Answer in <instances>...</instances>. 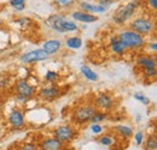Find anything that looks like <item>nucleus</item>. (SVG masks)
<instances>
[{"instance_id": "obj_1", "label": "nucleus", "mask_w": 157, "mask_h": 150, "mask_svg": "<svg viewBox=\"0 0 157 150\" xmlns=\"http://www.w3.org/2000/svg\"><path fill=\"white\" fill-rule=\"evenodd\" d=\"M118 40L122 42V45L126 47V49H131V51H138L141 49L145 46V36L138 34L136 31L127 29V30H122L121 33H118L117 35Z\"/></svg>"}, {"instance_id": "obj_2", "label": "nucleus", "mask_w": 157, "mask_h": 150, "mask_svg": "<svg viewBox=\"0 0 157 150\" xmlns=\"http://www.w3.org/2000/svg\"><path fill=\"white\" fill-rule=\"evenodd\" d=\"M96 107L92 103H83L73 109V123L78 126H83L90 123L91 118L96 113Z\"/></svg>"}, {"instance_id": "obj_3", "label": "nucleus", "mask_w": 157, "mask_h": 150, "mask_svg": "<svg viewBox=\"0 0 157 150\" xmlns=\"http://www.w3.org/2000/svg\"><path fill=\"white\" fill-rule=\"evenodd\" d=\"M78 136V131L74 126L71 125H59L57 127L53 129L52 131V137H55L56 139H58L59 142H62L63 144L68 145L69 143H71Z\"/></svg>"}, {"instance_id": "obj_4", "label": "nucleus", "mask_w": 157, "mask_h": 150, "mask_svg": "<svg viewBox=\"0 0 157 150\" xmlns=\"http://www.w3.org/2000/svg\"><path fill=\"white\" fill-rule=\"evenodd\" d=\"M96 109L98 111H104V112H109L111 109L115 108L116 106V100L114 97V95L110 94V93H106V91H100L96 95L94 100H93V103H92Z\"/></svg>"}, {"instance_id": "obj_5", "label": "nucleus", "mask_w": 157, "mask_h": 150, "mask_svg": "<svg viewBox=\"0 0 157 150\" xmlns=\"http://www.w3.org/2000/svg\"><path fill=\"white\" fill-rule=\"evenodd\" d=\"M136 10H137V4L134 1L128 2L127 5H123V6H120L113 16V22L117 25L124 24L128 19L132 18V16L136 13Z\"/></svg>"}, {"instance_id": "obj_6", "label": "nucleus", "mask_w": 157, "mask_h": 150, "mask_svg": "<svg viewBox=\"0 0 157 150\" xmlns=\"http://www.w3.org/2000/svg\"><path fill=\"white\" fill-rule=\"evenodd\" d=\"M129 29L138 33V34H140V35H143V36H145V35H149L154 31L155 23L150 18L139 17V18L133 19L129 23Z\"/></svg>"}, {"instance_id": "obj_7", "label": "nucleus", "mask_w": 157, "mask_h": 150, "mask_svg": "<svg viewBox=\"0 0 157 150\" xmlns=\"http://www.w3.org/2000/svg\"><path fill=\"white\" fill-rule=\"evenodd\" d=\"M15 91H16V98L20 101H27L30 97H33L35 95L36 88L35 85L30 84L27 79H21L16 83L15 87Z\"/></svg>"}, {"instance_id": "obj_8", "label": "nucleus", "mask_w": 157, "mask_h": 150, "mask_svg": "<svg viewBox=\"0 0 157 150\" xmlns=\"http://www.w3.org/2000/svg\"><path fill=\"white\" fill-rule=\"evenodd\" d=\"M7 124L13 130H22L25 126V118L21 109H12L7 116Z\"/></svg>"}, {"instance_id": "obj_9", "label": "nucleus", "mask_w": 157, "mask_h": 150, "mask_svg": "<svg viewBox=\"0 0 157 150\" xmlns=\"http://www.w3.org/2000/svg\"><path fill=\"white\" fill-rule=\"evenodd\" d=\"M50 58V55L42 51V49H34L30 52H27L22 54L20 60L23 64H32V62H39V61H45Z\"/></svg>"}, {"instance_id": "obj_10", "label": "nucleus", "mask_w": 157, "mask_h": 150, "mask_svg": "<svg viewBox=\"0 0 157 150\" xmlns=\"http://www.w3.org/2000/svg\"><path fill=\"white\" fill-rule=\"evenodd\" d=\"M39 150H67V145L59 142L55 137H45L38 143Z\"/></svg>"}, {"instance_id": "obj_11", "label": "nucleus", "mask_w": 157, "mask_h": 150, "mask_svg": "<svg viewBox=\"0 0 157 150\" xmlns=\"http://www.w3.org/2000/svg\"><path fill=\"white\" fill-rule=\"evenodd\" d=\"M60 94H62L60 88L55 85V84L42 87L41 89L38 90V96L42 100H46V101H52V100L57 98Z\"/></svg>"}, {"instance_id": "obj_12", "label": "nucleus", "mask_w": 157, "mask_h": 150, "mask_svg": "<svg viewBox=\"0 0 157 150\" xmlns=\"http://www.w3.org/2000/svg\"><path fill=\"white\" fill-rule=\"evenodd\" d=\"M136 64L140 69H143V71L147 69H156V58L146 54H140L137 58Z\"/></svg>"}, {"instance_id": "obj_13", "label": "nucleus", "mask_w": 157, "mask_h": 150, "mask_svg": "<svg viewBox=\"0 0 157 150\" xmlns=\"http://www.w3.org/2000/svg\"><path fill=\"white\" fill-rule=\"evenodd\" d=\"M114 133L117 136L118 139H131L134 134V130L129 125L118 124L114 127Z\"/></svg>"}, {"instance_id": "obj_14", "label": "nucleus", "mask_w": 157, "mask_h": 150, "mask_svg": "<svg viewBox=\"0 0 157 150\" xmlns=\"http://www.w3.org/2000/svg\"><path fill=\"white\" fill-rule=\"evenodd\" d=\"M117 136L114 133V132H108V133H103L98 136L97 138V142L98 144H100L101 147H106V148H110V147H114L116 143H117Z\"/></svg>"}, {"instance_id": "obj_15", "label": "nucleus", "mask_w": 157, "mask_h": 150, "mask_svg": "<svg viewBox=\"0 0 157 150\" xmlns=\"http://www.w3.org/2000/svg\"><path fill=\"white\" fill-rule=\"evenodd\" d=\"M64 19H65V17L62 16V15H52V16H50L48 19H47V24L50 25V28L52 30L63 34V33H65L64 29H63V22H64Z\"/></svg>"}, {"instance_id": "obj_16", "label": "nucleus", "mask_w": 157, "mask_h": 150, "mask_svg": "<svg viewBox=\"0 0 157 150\" xmlns=\"http://www.w3.org/2000/svg\"><path fill=\"white\" fill-rule=\"evenodd\" d=\"M60 48H62V42H60L59 40H57V38H52V40L45 41L41 49L45 51L48 55H52V54L58 53Z\"/></svg>"}, {"instance_id": "obj_17", "label": "nucleus", "mask_w": 157, "mask_h": 150, "mask_svg": "<svg viewBox=\"0 0 157 150\" xmlns=\"http://www.w3.org/2000/svg\"><path fill=\"white\" fill-rule=\"evenodd\" d=\"M73 19L78 20V22H82V23H93L96 20H98L97 16H93L92 13H87L83 11H74L71 13Z\"/></svg>"}, {"instance_id": "obj_18", "label": "nucleus", "mask_w": 157, "mask_h": 150, "mask_svg": "<svg viewBox=\"0 0 157 150\" xmlns=\"http://www.w3.org/2000/svg\"><path fill=\"white\" fill-rule=\"evenodd\" d=\"M110 49L113 53L117 54V55H123L126 53V47L122 45V42L118 40L117 36H114L110 40Z\"/></svg>"}, {"instance_id": "obj_19", "label": "nucleus", "mask_w": 157, "mask_h": 150, "mask_svg": "<svg viewBox=\"0 0 157 150\" xmlns=\"http://www.w3.org/2000/svg\"><path fill=\"white\" fill-rule=\"evenodd\" d=\"M81 9L83 10V12H87V13H101V12H105L106 9L100 6V5H91V4H87V2H81L80 4Z\"/></svg>"}, {"instance_id": "obj_20", "label": "nucleus", "mask_w": 157, "mask_h": 150, "mask_svg": "<svg viewBox=\"0 0 157 150\" xmlns=\"http://www.w3.org/2000/svg\"><path fill=\"white\" fill-rule=\"evenodd\" d=\"M80 71H81L82 76H83L87 80H90V82H97V80H98V75H97L91 67H88L87 65H82L81 69H80Z\"/></svg>"}, {"instance_id": "obj_21", "label": "nucleus", "mask_w": 157, "mask_h": 150, "mask_svg": "<svg viewBox=\"0 0 157 150\" xmlns=\"http://www.w3.org/2000/svg\"><path fill=\"white\" fill-rule=\"evenodd\" d=\"M143 145H144V149L145 150H157V137H156V134H155V133L149 134V136L145 138V141H144Z\"/></svg>"}, {"instance_id": "obj_22", "label": "nucleus", "mask_w": 157, "mask_h": 150, "mask_svg": "<svg viewBox=\"0 0 157 150\" xmlns=\"http://www.w3.org/2000/svg\"><path fill=\"white\" fill-rule=\"evenodd\" d=\"M65 46L69 48V49H78L81 48L82 46V40L78 36H71V38H68L65 41Z\"/></svg>"}, {"instance_id": "obj_23", "label": "nucleus", "mask_w": 157, "mask_h": 150, "mask_svg": "<svg viewBox=\"0 0 157 150\" xmlns=\"http://www.w3.org/2000/svg\"><path fill=\"white\" fill-rule=\"evenodd\" d=\"M108 113L106 112H103V111H96V113L93 114V116L91 118V120H90V123L91 124H100V123H103V121H105L106 119H108Z\"/></svg>"}, {"instance_id": "obj_24", "label": "nucleus", "mask_w": 157, "mask_h": 150, "mask_svg": "<svg viewBox=\"0 0 157 150\" xmlns=\"http://www.w3.org/2000/svg\"><path fill=\"white\" fill-rule=\"evenodd\" d=\"M16 150H39V147L35 142H23L18 144Z\"/></svg>"}, {"instance_id": "obj_25", "label": "nucleus", "mask_w": 157, "mask_h": 150, "mask_svg": "<svg viewBox=\"0 0 157 150\" xmlns=\"http://www.w3.org/2000/svg\"><path fill=\"white\" fill-rule=\"evenodd\" d=\"M63 29H64L65 33H70V31H78V27L76 23H74L71 20H68L65 18L63 22Z\"/></svg>"}, {"instance_id": "obj_26", "label": "nucleus", "mask_w": 157, "mask_h": 150, "mask_svg": "<svg viewBox=\"0 0 157 150\" xmlns=\"http://www.w3.org/2000/svg\"><path fill=\"white\" fill-rule=\"evenodd\" d=\"M58 79H59V75L58 72H56V71H47L45 73V80L47 83H56Z\"/></svg>"}, {"instance_id": "obj_27", "label": "nucleus", "mask_w": 157, "mask_h": 150, "mask_svg": "<svg viewBox=\"0 0 157 150\" xmlns=\"http://www.w3.org/2000/svg\"><path fill=\"white\" fill-rule=\"evenodd\" d=\"M133 97L137 100L138 102H141V103L145 105V106H149L150 102H151L147 96H145V95L141 94V93H134V94H133Z\"/></svg>"}, {"instance_id": "obj_28", "label": "nucleus", "mask_w": 157, "mask_h": 150, "mask_svg": "<svg viewBox=\"0 0 157 150\" xmlns=\"http://www.w3.org/2000/svg\"><path fill=\"white\" fill-rule=\"evenodd\" d=\"M91 133L94 136H100L104 133V126H101L100 124H91Z\"/></svg>"}, {"instance_id": "obj_29", "label": "nucleus", "mask_w": 157, "mask_h": 150, "mask_svg": "<svg viewBox=\"0 0 157 150\" xmlns=\"http://www.w3.org/2000/svg\"><path fill=\"white\" fill-rule=\"evenodd\" d=\"M133 137H134V142H136V144H137L138 147L143 145V143H144V141H145V134H144V132L143 131L136 132V133L133 134Z\"/></svg>"}, {"instance_id": "obj_30", "label": "nucleus", "mask_w": 157, "mask_h": 150, "mask_svg": "<svg viewBox=\"0 0 157 150\" xmlns=\"http://www.w3.org/2000/svg\"><path fill=\"white\" fill-rule=\"evenodd\" d=\"M156 69H147V70H144L143 71V76L145 77V78H147V79H154L155 77H156Z\"/></svg>"}, {"instance_id": "obj_31", "label": "nucleus", "mask_w": 157, "mask_h": 150, "mask_svg": "<svg viewBox=\"0 0 157 150\" xmlns=\"http://www.w3.org/2000/svg\"><path fill=\"white\" fill-rule=\"evenodd\" d=\"M17 22H18V23H20L21 25H22V27H23V28H24V27H25V28H27V27H29V25H30V24H32V20H30V19H29V18H27V17H23V18L18 19V20H17Z\"/></svg>"}, {"instance_id": "obj_32", "label": "nucleus", "mask_w": 157, "mask_h": 150, "mask_svg": "<svg viewBox=\"0 0 157 150\" xmlns=\"http://www.w3.org/2000/svg\"><path fill=\"white\" fill-rule=\"evenodd\" d=\"M113 1L114 0H99V5L103 6V7H105V9H108L113 4Z\"/></svg>"}, {"instance_id": "obj_33", "label": "nucleus", "mask_w": 157, "mask_h": 150, "mask_svg": "<svg viewBox=\"0 0 157 150\" xmlns=\"http://www.w3.org/2000/svg\"><path fill=\"white\" fill-rule=\"evenodd\" d=\"M24 1H25V0H10V5H11L12 7H16V6H18V5L24 4Z\"/></svg>"}, {"instance_id": "obj_34", "label": "nucleus", "mask_w": 157, "mask_h": 150, "mask_svg": "<svg viewBox=\"0 0 157 150\" xmlns=\"http://www.w3.org/2000/svg\"><path fill=\"white\" fill-rule=\"evenodd\" d=\"M147 47H149V49H150L152 53H156L157 52V43L155 42V41H154V42H150Z\"/></svg>"}, {"instance_id": "obj_35", "label": "nucleus", "mask_w": 157, "mask_h": 150, "mask_svg": "<svg viewBox=\"0 0 157 150\" xmlns=\"http://www.w3.org/2000/svg\"><path fill=\"white\" fill-rule=\"evenodd\" d=\"M147 2H149V5H150V7H152L154 10L157 9V0H147Z\"/></svg>"}, {"instance_id": "obj_36", "label": "nucleus", "mask_w": 157, "mask_h": 150, "mask_svg": "<svg viewBox=\"0 0 157 150\" xmlns=\"http://www.w3.org/2000/svg\"><path fill=\"white\" fill-rule=\"evenodd\" d=\"M58 2L60 5H63V6H68L69 4L73 2V0H58Z\"/></svg>"}, {"instance_id": "obj_37", "label": "nucleus", "mask_w": 157, "mask_h": 150, "mask_svg": "<svg viewBox=\"0 0 157 150\" xmlns=\"http://www.w3.org/2000/svg\"><path fill=\"white\" fill-rule=\"evenodd\" d=\"M17 11H22V10H24L25 9V6H24V4H22V5H18V6H16L15 7Z\"/></svg>"}, {"instance_id": "obj_38", "label": "nucleus", "mask_w": 157, "mask_h": 150, "mask_svg": "<svg viewBox=\"0 0 157 150\" xmlns=\"http://www.w3.org/2000/svg\"><path fill=\"white\" fill-rule=\"evenodd\" d=\"M140 119H141V115H139V114H138L137 115V123H139V120H140Z\"/></svg>"}, {"instance_id": "obj_39", "label": "nucleus", "mask_w": 157, "mask_h": 150, "mask_svg": "<svg viewBox=\"0 0 157 150\" xmlns=\"http://www.w3.org/2000/svg\"><path fill=\"white\" fill-rule=\"evenodd\" d=\"M1 25H2V22H1V19H0V28H1Z\"/></svg>"}, {"instance_id": "obj_40", "label": "nucleus", "mask_w": 157, "mask_h": 150, "mask_svg": "<svg viewBox=\"0 0 157 150\" xmlns=\"http://www.w3.org/2000/svg\"><path fill=\"white\" fill-rule=\"evenodd\" d=\"M6 150H16V149H13V148H9V149H6Z\"/></svg>"}]
</instances>
